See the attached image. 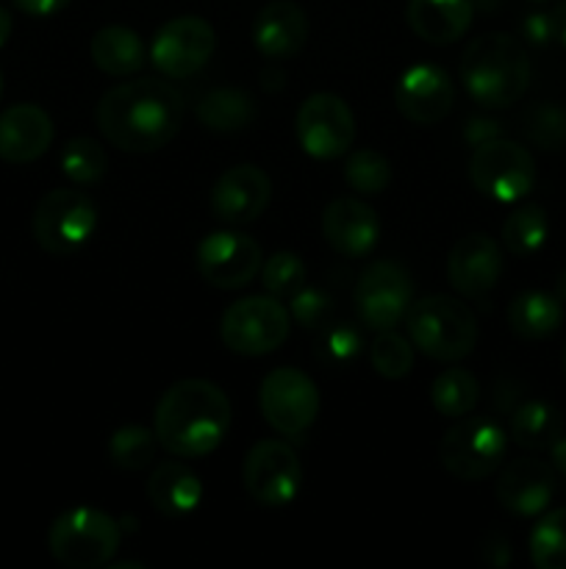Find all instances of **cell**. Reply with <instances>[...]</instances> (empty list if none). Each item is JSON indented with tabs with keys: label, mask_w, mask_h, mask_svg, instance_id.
<instances>
[{
	"label": "cell",
	"mask_w": 566,
	"mask_h": 569,
	"mask_svg": "<svg viewBox=\"0 0 566 569\" xmlns=\"http://www.w3.org/2000/svg\"><path fill=\"white\" fill-rule=\"evenodd\" d=\"M508 433L492 417H461L438 442V461L458 481H483L499 470Z\"/></svg>",
	"instance_id": "7"
},
{
	"label": "cell",
	"mask_w": 566,
	"mask_h": 569,
	"mask_svg": "<svg viewBox=\"0 0 566 569\" xmlns=\"http://www.w3.org/2000/svg\"><path fill=\"white\" fill-rule=\"evenodd\" d=\"M294 133L303 153L311 159H342L355 139L353 109L333 92L309 94L294 114Z\"/></svg>",
	"instance_id": "13"
},
{
	"label": "cell",
	"mask_w": 566,
	"mask_h": 569,
	"mask_svg": "<svg viewBox=\"0 0 566 569\" xmlns=\"http://www.w3.org/2000/svg\"><path fill=\"white\" fill-rule=\"evenodd\" d=\"M522 33L533 44L553 42V17H549V11H533V14H527L522 20Z\"/></svg>",
	"instance_id": "40"
},
{
	"label": "cell",
	"mask_w": 566,
	"mask_h": 569,
	"mask_svg": "<svg viewBox=\"0 0 566 569\" xmlns=\"http://www.w3.org/2000/svg\"><path fill=\"white\" fill-rule=\"evenodd\" d=\"M503 276V250L486 233H466L447 256V281L458 295L483 300Z\"/></svg>",
	"instance_id": "17"
},
{
	"label": "cell",
	"mask_w": 566,
	"mask_h": 569,
	"mask_svg": "<svg viewBox=\"0 0 566 569\" xmlns=\"http://www.w3.org/2000/svg\"><path fill=\"white\" fill-rule=\"evenodd\" d=\"M155 431L144 426H122L109 439V459L120 470L139 472L153 465L155 459Z\"/></svg>",
	"instance_id": "33"
},
{
	"label": "cell",
	"mask_w": 566,
	"mask_h": 569,
	"mask_svg": "<svg viewBox=\"0 0 566 569\" xmlns=\"http://www.w3.org/2000/svg\"><path fill=\"white\" fill-rule=\"evenodd\" d=\"M564 322V306L555 295L530 289L519 292L508 306V326L522 339H547Z\"/></svg>",
	"instance_id": "26"
},
{
	"label": "cell",
	"mask_w": 566,
	"mask_h": 569,
	"mask_svg": "<svg viewBox=\"0 0 566 569\" xmlns=\"http://www.w3.org/2000/svg\"><path fill=\"white\" fill-rule=\"evenodd\" d=\"M466 137H469L472 144L488 142V139L499 137L497 122H492V120H472L469 128H466Z\"/></svg>",
	"instance_id": "42"
},
{
	"label": "cell",
	"mask_w": 566,
	"mask_h": 569,
	"mask_svg": "<svg viewBox=\"0 0 566 569\" xmlns=\"http://www.w3.org/2000/svg\"><path fill=\"white\" fill-rule=\"evenodd\" d=\"M292 315L275 295H250L225 309L220 320V337L231 353L266 356L275 353L289 337Z\"/></svg>",
	"instance_id": "6"
},
{
	"label": "cell",
	"mask_w": 566,
	"mask_h": 569,
	"mask_svg": "<svg viewBox=\"0 0 566 569\" xmlns=\"http://www.w3.org/2000/svg\"><path fill=\"white\" fill-rule=\"evenodd\" d=\"M309 42V17L292 0H272L253 22V44L272 61L294 59Z\"/></svg>",
	"instance_id": "22"
},
{
	"label": "cell",
	"mask_w": 566,
	"mask_h": 569,
	"mask_svg": "<svg viewBox=\"0 0 566 569\" xmlns=\"http://www.w3.org/2000/svg\"><path fill=\"white\" fill-rule=\"evenodd\" d=\"M525 133L536 148L560 150L566 144V106H533L525 117Z\"/></svg>",
	"instance_id": "37"
},
{
	"label": "cell",
	"mask_w": 566,
	"mask_h": 569,
	"mask_svg": "<svg viewBox=\"0 0 566 569\" xmlns=\"http://www.w3.org/2000/svg\"><path fill=\"white\" fill-rule=\"evenodd\" d=\"M469 178L475 189L497 203H516L527 198L536 183V161L530 150L514 139L494 137L475 144L469 159Z\"/></svg>",
	"instance_id": "9"
},
{
	"label": "cell",
	"mask_w": 566,
	"mask_h": 569,
	"mask_svg": "<svg viewBox=\"0 0 566 569\" xmlns=\"http://www.w3.org/2000/svg\"><path fill=\"white\" fill-rule=\"evenodd\" d=\"M538 3H542V0H538Z\"/></svg>",
	"instance_id": "50"
},
{
	"label": "cell",
	"mask_w": 566,
	"mask_h": 569,
	"mask_svg": "<svg viewBox=\"0 0 566 569\" xmlns=\"http://www.w3.org/2000/svg\"><path fill=\"white\" fill-rule=\"evenodd\" d=\"M89 53L100 72L114 78L133 76L148 61V48H144L142 37L125 26H105L94 31Z\"/></svg>",
	"instance_id": "25"
},
{
	"label": "cell",
	"mask_w": 566,
	"mask_h": 569,
	"mask_svg": "<svg viewBox=\"0 0 566 569\" xmlns=\"http://www.w3.org/2000/svg\"><path fill=\"white\" fill-rule=\"evenodd\" d=\"M344 181L358 194H381L392 183V164L386 156L372 148L353 150L344 164Z\"/></svg>",
	"instance_id": "34"
},
{
	"label": "cell",
	"mask_w": 566,
	"mask_h": 569,
	"mask_svg": "<svg viewBox=\"0 0 566 569\" xmlns=\"http://www.w3.org/2000/svg\"><path fill=\"white\" fill-rule=\"evenodd\" d=\"M289 315L303 328L322 326L325 317L331 315V295H325L316 287H303L300 292L292 295V311Z\"/></svg>",
	"instance_id": "38"
},
{
	"label": "cell",
	"mask_w": 566,
	"mask_h": 569,
	"mask_svg": "<svg viewBox=\"0 0 566 569\" xmlns=\"http://www.w3.org/2000/svg\"><path fill=\"white\" fill-rule=\"evenodd\" d=\"M461 83L483 109H505L527 92L530 59L525 44L508 33H483L461 56Z\"/></svg>",
	"instance_id": "3"
},
{
	"label": "cell",
	"mask_w": 566,
	"mask_h": 569,
	"mask_svg": "<svg viewBox=\"0 0 566 569\" xmlns=\"http://www.w3.org/2000/svg\"><path fill=\"white\" fill-rule=\"evenodd\" d=\"M372 367L381 378H388V381H400L411 372L414 367V345L411 339L400 337L397 331H377L375 342L370 348Z\"/></svg>",
	"instance_id": "35"
},
{
	"label": "cell",
	"mask_w": 566,
	"mask_h": 569,
	"mask_svg": "<svg viewBox=\"0 0 566 569\" xmlns=\"http://www.w3.org/2000/svg\"><path fill=\"white\" fill-rule=\"evenodd\" d=\"M408 28L427 44H453L469 31L475 20L472 0H408L405 6Z\"/></svg>",
	"instance_id": "23"
},
{
	"label": "cell",
	"mask_w": 566,
	"mask_h": 569,
	"mask_svg": "<svg viewBox=\"0 0 566 569\" xmlns=\"http://www.w3.org/2000/svg\"><path fill=\"white\" fill-rule=\"evenodd\" d=\"M305 276H309L305 261L292 250H277L261 264V283L275 298H292L294 292H300L305 287Z\"/></svg>",
	"instance_id": "36"
},
{
	"label": "cell",
	"mask_w": 566,
	"mask_h": 569,
	"mask_svg": "<svg viewBox=\"0 0 566 569\" xmlns=\"http://www.w3.org/2000/svg\"><path fill=\"white\" fill-rule=\"evenodd\" d=\"M322 237L347 259H364L375 250L381 222L375 209L358 198H336L322 211Z\"/></svg>",
	"instance_id": "19"
},
{
	"label": "cell",
	"mask_w": 566,
	"mask_h": 569,
	"mask_svg": "<svg viewBox=\"0 0 566 569\" xmlns=\"http://www.w3.org/2000/svg\"><path fill=\"white\" fill-rule=\"evenodd\" d=\"M394 103L405 120L433 126L444 120L455 103V83L436 64H414L400 76Z\"/></svg>",
	"instance_id": "18"
},
{
	"label": "cell",
	"mask_w": 566,
	"mask_h": 569,
	"mask_svg": "<svg viewBox=\"0 0 566 569\" xmlns=\"http://www.w3.org/2000/svg\"><path fill=\"white\" fill-rule=\"evenodd\" d=\"M198 120L211 133L244 131L255 120V103L244 89L216 87L200 98Z\"/></svg>",
	"instance_id": "27"
},
{
	"label": "cell",
	"mask_w": 566,
	"mask_h": 569,
	"mask_svg": "<svg viewBox=\"0 0 566 569\" xmlns=\"http://www.w3.org/2000/svg\"><path fill=\"white\" fill-rule=\"evenodd\" d=\"M242 481L255 503L264 509H283L294 503L303 489V465L283 439H261L244 456Z\"/></svg>",
	"instance_id": "10"
},
{
	"label": "cell",
	"mask_w": 566,
	"mask_h": 569,
	"mask_svg": "<svg viewBox=\"0 0 566 569\" xmlns=\"http://www.w3.org/2000/svg\"><path fill=\"white\" fill-rule=\"evenodd\" d=\"M0 98H3V72H0Z\"/></svg>",
	"instance_id": "48"
},
{
	"label": "cell",
	"mask_w": 566,
	"mask_h": 569,
	"mask_svg": "<svg viewBox=\"0 0 566 569\" xmlns=\"http://www.w3.org/2000/svg\"><path fill=\"white\" fill-rule=\"evenodd\" d=\"M320 345L322 353H325V361H331V365H347V361H353L358 356L361 337L350 326H333L331 331L322 333Z\"/></svg>",
	"instance_id": "39"
},
{
	"label": "cell",
	"mask_w": 566,
	"mask_h": 569,
	"mask_svg": "<svg viewBox=\"0 0 566 569\" xmlns=\"http://www.w3.org/2000/svg\"><path fill=\"white\" fill-rule=\"evenodd\" d=\"M98 228V209L75 189H53L33 211L31 231L39 248L50 256H72L92 239Z\"/></svg>",
	"instance_id": "8"
},
{
	"label": "cell",
	"mask_w": 566,
	"mask_h": 569,
	"mask_svg": "<svg viewBox=\"0 0 566 569\" xmlns=\"http://www.w3.org/2000/svg\"><path fill=\"white\" fill-rule=\"evenodd\" d=\"M527 548L538 569H566V506L549 511L533 526Z\"/></svg>",
	"instance_id": "31"
},
{
	"label": "cell",
	"mask_w": 566,
	"mask_h": 569,
	"mask_svg": "<svg viewBox=\"0 0 566 569\" xmlns=\"http://www.w3.org/2000/svg\"><path fill=\"white\" fill-rule=\"evenodd\" d=\"M259 406L272 431L281 437H300L320 415V389L297 367H277L261 381Z\"/></svg>",
	"instance_id": "11"
},
{
	"label": "cell",
	"mask_w": 566,
	"mask_h": 569,
	"mask_svg": "<svg viewBox=\"0 0 566 569\" xmlns=\"http://www.w3.org/2000/svg\"><path fill=\"white\" fill-rule=\"evenodd\" d=\"M122 542L120 522L92 506H75L53 520L48 548L59 565L70 569H98L111 565Z\"/></svg>",
	"instance_id": "5"
},
{
	"label": "cell",
	"mask_w": 566,
	"mask_h": 569,
	"mask_svg": "<svg viewBox=\"0 0 566 569\" xmlns=\"http://www.w3.org/2000/svg\"><path fill=\"white\" fill-rule=\"evenodd\" d=\"M17 9L28 17H53L70 6V0H14Z\"/></svg>",
	"instance_id": "41"
},
{
	"label": "cell",
	"mask_w": 566,
	"mask_h": 569,
	"mask_svg": "<svg viewBox=\"0 0 566 569\" xmlns=\"http://www.w3.org/2000/svg\"><path fill=\"white\" fill-rule=\"evenodd\" d=\"M355 315L372 331H392L414 303V283L397 261H372L353 289Z\"/></svg>",
	"instance_id": "12"
},
{
	"label": "cell",
	"mask_w": 566,
	"mask_h": 569,
	"mask_svg": "<svg viewBox=\"0 0 566 569\" xmlns=\"http://www.w3.org/2000/svg\"><path fill=\"white\" fill-rule=\"evenodd\" d=\"M61 170L72 183L81 187H92V183L103 181L105 170H109V159L98 139L92 137H75L64 144L61 150Z\"/></svg>",
	"instance_id": "32"
},
{
	"label": "cell",
	"mask_w": 566,
	"mask_h": 569,
	"mask_svg": "<svg viewBox=\"0 0 566 569\" xmlns=\"http://www.w3.org/2000/svg\"><path fill=\"white\" fill-rule=\"evenodd\" d=\"M111 569H144V565H137V561H122V565H111Z\"/></svg>",
	"instance_id": "47"
},
{
	"label": "cell",
	"mask_w": 566,
	"mask_h": 569,
	"mask_svg": "<svg viewBox=\"0 0 566 569\" xmlns=\"http://www.w3.org/2000/svg\"><path fill=\"white\" fill-rule=\"evenodd\" d=\"M560 361H564V372H566V348H564V359H560Z\"/></svg>",
	"instance_id": "49"
},
{
	"label": "cell",
	"mask_w": 566,
	"mask_h": 569,
	"mask_svg": "<svg viewBox=\"0 0 566 569\" xmlns=\"http://www.w3.org/2000/svg\"><path fill=\"white\" fill-rule=\"evenodd\" d=\"M481 400V383L469 370H444L433 378L431 383V403L433 409L449 420H461V417L472 415V409Z\"/></svg>",
	"instance_id": "29"
},
{
	"label": "cell",
	"mask_w": 566,
	"mask_h": 569,
	"mask_svg": "<svg viewBox=\"0 0 566 569\" xmlns=\"http://www.w3.org/2000/svg\"><path fill=\"white\" fill-rule=\"evenodd\" d=\"M183 114L186 100L170 81L139 78L109 89L100 98L94 126L105 142L125 153H153L181 131Z\"/></svg>",
	"instance_id": "1"
},
{
	"label": "cell",
	"mask_w": 566,
	"mask_h": 569,
	"mask_svg": "<svg viewBox=\"0 0 566 569\" xmlns=\"http://www.w3.org/2000/svg\"><path fill=\"white\" fill-rule=\"evenodd\" d=\"M272 198V181L261 167H228L211 189V211L225 226H247L259 220Z\"/></svg>",
	"instance_id": "16"
},
{
	"label": "cell",
	"mask_w": 566,
	"mask_h": 569,
	"mask_svg": "<svg viewBox=\"0 0 566 569\" xmlns=\"http://www.w3.org/2000/svg\"><path fill=\"white\" fill-rule=\"evenodd\" d=\"M261 244L239 231H214L198 244L194 264L205 283L216 289H242L261 272Z\"/></svg>",
	"instance_id": "15"
},
{
	"label": "cell",
	"mask_w": 566,
	"mask_h": 569,
	"mask_svg": "<svg viewBox=\"0 0 566 569\" xmlns=\"http://www.w3.org/2000/svg\"><path fill=\"white\" fill-rule=\"evenodd\" d=\"M53 144V120L37 103H17L0 114V159L31 164Z\"/></svg>",
	"instance_id": "21"
},
{
	"label": "cell",
	"mask_w": 566,
	"mask_h": 569,
	"mask_svg": "<svg viewBox=\"0 0 566 569\" xmlns=\"http://www.w3.org/2000/svg\"><path fill=\"white\" fill-rule=\"evenodd\" d=\"M549 453H553V470H555V476L566 478V437H564V433H560L558 442H555L553 448H549Z\"/></svg>",
	"instance_id": "44"
},
{
	"label": "cell",
	"mask_w": 566,
	"mask_h": 569,
	"mask_svg": "<svg viewBox=\"0 0 566 569\" xmlns=\"http://www.w3.org/2000/svg\"><path fill=\"white\" fill-rule=\"evenodd\" d=\"M11 26H14V22H11V14L3 9V6H0V48H3V44L9 42Z\"/></svg>",
	"instance_id": "45"
},
{
	"label": "cell",
	"mask_w": 566,
	"mask_h": 569,
	"mask_svg": "<svg viewBox=\"0 0 566 569\" xmlns=\"http://www.w3.org/2000/svg\"><path fill=\"white\" fill-rule=\"evenodd\" d=\"M564 433V417L547 400H527L511 415L508 437L525 450H549Z\"/></svg>",
	"instance_id": "28"
},
{
	"label": "cell",
	"mask_w": 566,
	"mask_h": 569,
	"mask_svg": "<svg viewBox=\"0 0 566 569\" xmlns=\"http://www.w3.org/2000/svg\"><path fill=\"white\" fill-rule=\"evenodd\" d=\"M148 500L164 517H186L203 500V483L198 472L181 461H164L148 481Z\"/></svg>",
	"instance_id": "24"
},
{
	"label": "cell",
	"mask_w": 566,
	"mask_h": 569,
	"mask_svg": "<svg viewBox=\"0 0 566 569\" xmlns=\"http://www.w3.org/2000/svg\"><path fill=\"white\" fill-rule=\"evenodd\" d=\"M549 220L547 211L536 203H525L519 209L511 211L503 222V244L508 253L527 259V256L538 253L542 244L547 242Z\"/></svg>",
	"instance_id": "30"
},
{
	"label": "cell",
	"mask_w": 566,
	"mask_h": 569,
	"mask_svg": "<svg viewBox=\"0 0 566 569\" xmlns=\"http://www.w3.org/2000/svg\"><path fill=\"white\" fill-rule=\"evenodd\" d=\"M558 476L549 465L538 459H516L499 472L497 500L514 517H536L553 503Z\"/></svg>",
	"instance_id": "20"
},
{
	"label": "cell",
	"mask_w": 566,
	"mask_h": 569,
	"mask_svg": "<svg viewBox=\"0 0 566 569\" xmlns=\"http://www.w3.org/2000/svg\"><path fill=\"white\" fill-rule=\"evenodd\" d=\"M216 50V33L209 20L194 14L175 17L155 31L150 61L166 78H192L203 70Z\"/></svg>",
	"instance_id": "14"
},
{
	"label": "cell",
	"mask_w": 566,
	"mask_h": 569,
	"mask_svg": "<svg viewBox=\"0 0 566 569\" xmlns=\"http://www.w3.org/2000/svg\"><path fill=\"white\" fill-rule=\"evenodd\" d=\"M555 298H558L560 303H566V270L560 272L558 281H555Z\"/></svg>",
	"instance_id": "46"
},
{
	"label": "cell",
	"mask_w": 566,
	"mask_h": 569,
	"mask_svg": "<svg viewBox=\"0 0 566 569\" xmlns=\"http://www.w3.org/2000/svg\"><path fill=\"white\" fill-rule=\"evenodd\" d=\"M549 17H553V42L564 44L566 48V0H560V3L549 11Z\"/></svg>",
	"instance_id": "43"
},
{
	"label": "cell",
	"mask_w": 566,
	"mask_h": 569,
	"mask_svg": "<svg viewBox=\"0 0 566 569\" xmlns=\"http://www.w3.org/2000/svg\"><path fill=\"white\" fill-rule=\"evenodd\" d=\"M408 339L433 361L466 359L477 345V320L466 303L449 295H427L411 303L405 315Z\"/></svg>",
	"instance_id": "4"
},
{
	"label": "cell",
	"mask_w": 566,
	"mask_h": 569,
	"mask_svg": "<svg viewBox=\"0 0 566 569\" xmlns=\"http://www.w3.org/2000/svg\"><path fill=\"white\" fill-rule=\"evenodd\" d=\"M231 400L205 378H183L161 395L153 431L161 448L175 459H203L214 453L231 431Z\"/></svg>",
	"instance_id": "2"
}]
</instances>
